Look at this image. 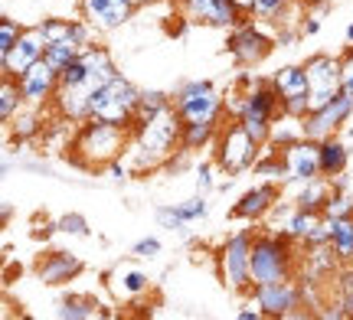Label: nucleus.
<instances>
[{
  "mask_svg": "<svg viewBox=\"0 0 353 320\" xmlns=\"http://www.w3.org/2000/svg\"><path fill=\"white\" fill-rule=\"evenodd\" d=\"M180 141H183V118L170 102L134 125L125 157L134 170H154V167L167 164L174 154H183Z\"/></svg>",
  "mask_w": 353,
  "mask_h": 320,
  "instance_id": "f257e3e1",
  "label": "nucleus"
},
{
  "mask_svg": "<svg viewBox=\"0 0 353 320\" xmlns=\"http://www.w3.org/2000/svg\"><path fill=\"white\" fill-rule=\"evenodd\" d=\"M128 144H131L128 128L88 118V121H82V128L76 131V138L69 144V160L82 170H105L112 160L128 154Z\"/></svg>",
  "mask_w": 353,
  "mask_h": 320,
  "instance_id": "f03ea898",
  "label": "nucleus"
},
{
  "mask_svg": "<svg viewBox=\"0 0 353 320\" xmlns=\"http://www.w3.org/2000/svg\"><path fill=\"white\" fill-rule=\"evenodd\" d=\"M226 111L236 118L259 144H268L272 125H275V118L281 115V98H278V92L272 89V82H252V85L239 95V102L226 105Z\"/></svg>",
  "mask_w": 353,
  "mask_h": 320,
  "instance_id": "7ed1b4c3",
  "label": "nucleus"
},
{
  "mask_svg": "<svg viewBox=\"0 0 353 320\" xmlns=\"http://www.w3.org/2000/svg\"><path fill=\"white\" fill-rule=\"evenodd\" d=\"M141 95L144 92L134 89L125 76H114L108 85L95 89V95H92V115L88 118H99V121L121 125V128L134 131L138 111H141Z\"/></svg>",
  "mask_w": 353,
  "mask_h": 320,
  "instance_id": "20e7f679",
  "label": "nucleus"
},
{
  "mask_svg": "<svg viewBox=\"0 0 353 320\" xmlns=\"http://www.w3.org/2000/svg\"><path fill=\"white\" fill-rule=\"evenodd\" d=\"M174 108L180 111L183 125H219L226 111V98L216 92L213 82H203V78H193V82H183L180 89L170 95Z\"/></svg>",
  "mask_w": 353,
  "mask_h": 320,
  "instance_id": "39448f33",
  "label": "nucleus"
},
{
  "mask_svg": "<svg viewBox=\"0 0 353 320\" xmlns=\"http://www.w3.org/2000/svg\"><path fill=\"white\" fill-rule=\"evenodd\" d=\"M294 271V252L285 232L278 235H255L252 239V288L255 284L288 281Z\"/></svg>",
  "mask_w": 353,
  "mask_h": 320,
  "instance_id": "423d86ee",
  "label": "nucleus"
},
{
  "mask_svg": "<svg viewBox=\"0 0 353 320\" xmlns=\"http://www.w3.org/2000/svg\"><path fill=\"white\" fill-rule=\"evenodd\" d=\"M259 157H262V144L255 141L252 134L242 128L236 118L226 121V128H219V134H216L213 160H216V167H219L223 173L239 177V173H245L249 167H255Z\"/></svg>",
  "mask_w": 353,
  "mask_h": 320,
  "instance_id": "0eeeda50",
  "label": "nucleus"
},
{
  "mask_svg": "<svg viewBox=\"0 0 353 320\" xmlns=\"http://www.w3.org/2000/svg\"><path fill=\"white\" fill-rule=\"evenodd\" d=\"M216 268L229 291H252V232H232L216 252Z\"/></svg>",
  "mask_w": 353,
  "mask_h": 320,
  "instance_id": "6e6552de",
  "label": "nucleus"
},
{
  "mask_svg": "<svg viewBox=\"0 0 353 320\" xmlns=\"http://www.w3.org/2000/svg\"><path fill=\"white\" fill-rule=\"evenodd\" d=\"M307 69V105L311 111H317L321 105H327L334 95H341V56H327V52H314L311 59H304Z\"/></svg>",
  "mask_w": 353,
  "mask_h": 320,
  "instance_id": "1a4fd4ad",
  "label": "nucleus"
},
{
  "mask_svg": "<svg viewBox=\"0 0 353 320\" xmlns=\"http://www.w3.org/2000/svg\"><path fill=\"white\" fill-rule=\"evenodd\" d=\"M174 10L187 23H200V26L232 30V26L242 23V13L232 0H174Z\"/></svg>",
  "mask_w": 353,
  "mask_h": 320,
  "instance_id": "9d476101",
  "label": "nucleus"
},
{
  "mask_svg": "<svg viewBox=\"0 0 353 320\" xmlns=\"http://www.w3.org/2000/svg\"><path fill=\"white\" fill-rule=\"evenodd\" d=\"M255 308L262 310L265 317H298V308L304 301L301 284L288 281H272V284H255L252 288Z\"/></svg>",
  "mask_w": 353,
  "mask_h": 320,
  "instance_id": "9b49d317",
  "label": "nucleus"
},
{
  "mask_svg": "<svg viewBox=\"0 0 353 320\" xmlns=\"http://www.w3.org/2000/svg\"><path fill=\"white\" fill-rule=\"evenodd\" d=\"M268 82H272V89H275L278 98H281V111L298 115V118H304L311 111V105H307L311 85H307V69H304V63L301 65H281Z\"/></svg>",
  "mask_w": 353,
  "mask_h": 320,
  "instance_id": "f8f14e48",
  "label": "nucleus"
},
{
  "mask_svg": "<svg viewBox=\"0 0 353 320\" xmlns=\"http://www.w3.org/2000/svg\"><path fill=\"white\" fill-rule=\"evenodd\" d=\"M350 115H353V95H347V92L341 89V95H334L327 105H321L317 111H307V115H304V138H311V141L334 138V134L347 125Z\"/></svg>",
  "mask_w": 353,
  "mask_h": 320,
  "instance_id": "ddd939ff",
  "label": "nucleus"
},
{
  "mask_svg": "<svg viewBox=\"0 0 353 320\" xmlns=\"http://www.w3.org/2000/svg\"><path fill=\"white\" fill-rule=\"evenodd\" d=\"M275 50V39L262 33L259 23H249L242 20L239 26H232L229 33V56L239 65H259L262 59H268V52Z\"/></svg>",
  "mask_w": 353,
  "mask_h": 320,
  "instance_id": "4468645a",
  "label": "nucleus"
},
{
  "mask_svg": "<svg viewBox=\"0 0 353 320\" xmlns=\"http://www.w3.org/2000/svg\"><path fill=\"white\" fill-rule=\"evenodd\" d=\"M46 50H50V43H46V36H43L39 23L26 26L23 33H20V39H17V46H13L7 56H0V76L20 78L30 65H37L39 59L46 56Z\"/></svg>",
  "mask_w": 353,
  "mask_h": 320,
  "instance_id": "2eb2a0df",
  "label": "nucleus"
},
{
  "mask_svg": "<svg viewBox=\"0 0 353 320\" xmlns=\"http://www.w3.org/2000/svg\"><path fill=\"white\" fill-rule=\"evenodd\" d=\"M281 157H285V170H288L285 183H291V186H304L311 180L324 177L321 173V144L311 138H301V141L281 147Z\"/></svg>",
  "mask_w": 353,
  "mask_h": 320,
  "instance_id": "dca6fc26",
  "label": "nucleus"
},
{
  "mask_svg": "<svg viewBox=\"0 0 353 320\" xmlns=\"http://www.w3.org/2000/svg\"><path fill=\"white\" fill-rule=\"evenodd\" d=\"M17 82H20V92H23L26 108H46V105L56 98V89H59V72H56V69L46 63V56H43V59H39L37 65H30Z\"/></svg>",
  "mask_w": 353,
  "mask_h": 320,
  "instance_id": "f3484780",
  "label": "nucleus"
},
{
  "mask_svg": "<svg viewBox=\"0 0 353 320\" xmlns=\"http://www.w3.org/2000/svg\"><path fill=\"white\" fill-rule=\"evenodd\" d=\"M108 291L118 304H134L141 297L151 291V278H148V271H141L138 265H114L112 275H108Z\"/></svg>",
  "mask_w": 353,
  "mask_h": 320,
  "instance_id": "a211bd4d",
  "label": "nucleus"
},
{
  "mask_svg": "<svg viewBox=\"0 0 353 320\" xmlns=\"http://www.w3.org/2000/svg\"><path fill=\"white\" fill-rule=\"evenodd\" d=\"M79 7H82V17L92 20L101 33L121 30L131 20V13L138 10L131 0H79Z\"/></svg>",
  "mask_w": 353,
  "mask_h": 320,
  "instance_id": "6ab92c4d",
  "label": "nucleus"
},
{
  "mask_svg": "<svg viewBox=\"0 0 353 320\" xmlns=\"http://www.w3.org/2000/svg\"><path fill=\"white\" fill-rule=\"evenodd\" d=\"M278 196L281 190L275 186V180H265L252 190H245L239 196V203L232 206V219H242V222H259L262 216H268L278 206Z\"/></svg>",
  "mask_w": 353,
  "mask_h": 320,
  "instance_id": "aec40b11",
  "label": "nucleus"
},
{
  "mask_svg": "<svg viewBox=\"0 0 353 320\" xmlns=\"http://www.w3.org/2000/svg\"><path fill=\"white\" fill-rule=\"evenodd\" d=\"M82 271V258L72 252H50L37 262V281H43L46 288H59V284L72 281Z\"/></svg>",
  "mask_w": 353,
  "mask_h": 320,
  "instance_id": "412c9836",
  "label": "nucleus"
},
{
  "mask_svg": "<svg viewBox=\"0 0 353 320\" xmlns=\"http://www.w3.org/2000/svg\"><path fill=\"white\" fill-rule=\"evenodd\" d=\"M82 59H85L88 65V82H92V89H101V85H108L114 76H121L118 72V65H114L112 52L105 50V46H88V50H82Z\"/></svg>",
  "mask_w": 353,
  "mask_h": 320,
  "instance_id": "4be33fe9",
  "label": "nucleus"
},
{
  "mask_svg": "<svg viewBox=\"0 0 353 320\" xmlns=\"http://www.w3.org/2000/svg\"><path fill=\"white\" fill-rule=\"evenodd\" d=\"M321 219H324V213H314V209H291L288 219H285V235H288L291 242L298 245H307L311 242V235L317 232V226H321Z\"/></svg>",
  "mask_w": 353,
  "mask_h": 320,
  "instance_id": "5701e85b",
  "label": "nucleus"
},
{
  "mask_svg": "<svg viewBox=\"0 0 353 320\" xmlns=\"http://www.w3.org/2000/svg\"><path fill=\"white\" fill-rule=\"evenodd\" d=\"M321 144V173L327 180L341 177V173H347V160H350V151H347V144L334 134V138H324Z\"/></svg>",
  "mask_w": 353,
  "mask_h": 320,
  "instance_id": "b1692460",
  "label": "nucleus"
},
{
  "mask_svg": "<svg viewBox=\"0 0 353 320\" xmlns=\"http://www.w3.org/2000/svg\"><path fill=\"white\" fill-rule=\"evenodd\" d=\"M330 193H334V183H330L327 177H317V180H311V183L298 186L294 206H298V209H314V213H321L324 203L330 200Z\"/></svg>",
  "mask_w": 353,
  "mask_h": 320,
  "instance_id": "393cba45",
  "label": "nucleus"
},
{
  "mask_svg": "<svg viewBox=\"0 0 353 320\" xmlns=\"http://www.w3.org/2000/svg\"><path fill=\"white\" fill-rule=\"evenodd\" d=\"M301 138H304V118L281 111V115L275 118V125H272V138H268V144H275L278 151H281V147L301 141Z\"/></svg>",
  "mask_w": 353,
  "mask_h": 320,
  "instance_id": "a878e982",
  "label": "nucleus"
},
{
  "mask_svg": "<svg viewBox=\"0 0 353 320\" xmlns=\"http://www.w3.org/2000/svg\"><path fill=\"white\" fill-rule=\"evenodd\" d=\"M20 108H26L23 92H20V82H17L13 76H0V121H3V125H10Z\"/></svg>",
  "mask_w": 353,
  "mask_h": 320,
  "instance_id": "bb28decb",
  "label": "nucleus"
},
{
  "mask_svg": "<svg viewBox=\"0 0 353 320\" xmlns=\"http://www.w3.org/2000/svg\"><path fill=\"white\" fill-rule=\"evenodd\" d=\"M56 317L63 320H95V317H105V310H101L99 301H92V297H65L63 304L56 308Z\"/></svg>",
  "mask_w": 353,
  "mask_h": 320,
  "instance_id": "cd10ccee",
  "label": "nucleus"
},
{
  "mask_svg": "<svg viewBox=\"0 0 353 320\" xmlns=\"http://www.w3.org/2000/svg\"><path fill=\"white\" fill-rule=\"evenodd\" d=\"M330 252L337 262H353V216L350 219H334V232H330Z\"/></svg>",
  "mask_w": 353,
  "mask_h": 320,
  "instance_id": "c85d7f7f",
  "label": "nucleus"
},
{
  "mask_svg": "<svg viewBox=\"0 0 353 320\" xmlns=\"http://www.w3.org/2000/svg\"><path fill=\"white\" fill-rule=\"evenodd\" d=\"M216 134H219V125H183V154L187 151H200L206 144H216Z\"/></svg>",
  "mask_w": 353,
  "mask_h": 320,
  "instance_id": "c756f323",
  "label": "nucleus"
},
{
  "mask_svg": "<svg viewBox=\"0 0 353 320\" xmlns=\"http://www.w3.org/2000/svg\"><path fill=\"white\" fill-rule=\"evenodd\" d=\"M10 134H13V141H30V138H37L39 134V108H20L17 111V118H13L10 125Z\"/></svg>",
  "mask_w": 353,
  "mask_h": 320,
  "instance_id": "7c9ffc66",
  "label": "nucleus"
},
{
  "mask_svg": "<svg viewBox=\"0 0 353 320\" xmlns=\"http://www.w3.org/2000/svg\"><path fill=\"white\" fill-rule=\"evenodd\" d=\"M79 56H82V46H79L76 39H63V43H50V50H46V63L56 69V72H63L69 63H76Z\"/></svg>",
  "mask_w": 353,
  "mask_h": 320,
  "instance_id": "2f4dec72",
  "label": "nucleus"
},
{
  "mask_svg": "<svg viewBox=\"0 0 353 320\" xmlns=\"http://www.w3.org/2000/svg\"><path fill=\"white\" fill-rule=\"evenodd\" d=\"M321 213H324L327 219H350L353 216V196L350 193H343V190H334Z\"/></svg>",
  "mask_w": 353,
  "mask_h": 320,
  "instance_id": "473e14b6",
  "label": "nucleus"
},
{
  "mask_svg": "<svg viewBox=\"0 0 353 320\" xmlns=\"http://www.w3.org/2000/svg\"><path fill=\"white\" fill-rule=\"evenodd\" d=\"M59 85H65V89H76V85H92L88 82V65H85V59L79 56L76 63H69L59 72Z\"/></svg>",
  "mask_w": 353,
  "mask_h": 320,
  "instance_id": "72a5a7b5",
  "label": "nucleus"
},
{
  "mask_svg": "<svg viewBox=\"0 0 353 320\" xmlns=\"http://www.w3.org/2000/svg\"><path fill=\"white\" fill-rule=\"evenodd\" d=\"M176 209H180V216H183V222H200L206 213H210V203H206V196L203 193H196V196H190L187 203H176Z\"/></svg>",
  "mask_w": 353,
  "mask_h": 320,
  "instance_id": "f704fd0d",
  "label": "nucleus"
},
{
  "mask_svg": "<svg viewBox=\"0 0 353 320\" xmlns=\"http://www.w3.org/2000/svg\"><path fill=\"white\" fill-rule=\"evenodd\" d=\"M288 7H291V0H255L252 17L278 23V17H285V10H288Z\"/></svg>",
  "mask_w": 353,
  "mask_h": 320,
  "instance_id": "c9c22d12",
  "label": "nucleus"
},
{
  "mask_svg": "<svg viewBox=\"0 0 353 320\" xmlns=\"http://www.w3.org/2000/svg\"><path fill=\"white\" fill-rule=\"evenodd\" d=\"M39 30H43V36H46V43H63V39H72V20H43L39 23Z\"/></svg>",
  "mask_w": 353,
  "mask_h": 320,
  "instance_id": "e433bc0d",
  "label": "nucleus"
},
{
  "mask_svg": "<svg viewBox=\"0 0 353 320\" xmlns=\"http://www.w3.org/2000/svg\"><path fill=\"white\" fill-rule=\"evenodd\" d=\"M23 33V26L10 20V17H0V56H7V52L17 46V39Z\"/></svg>",
  "mask_w": 353,
  "mask_h": 320,
  "instance_id": "4c0bfd02",
  "label": "nucleus"
},
{
  "mask_svg": "<svg viewBox=\"0 0 353 320\" xmlns=\"http://www.w3.org/2000/svg\"><path fill=\"white\" fill-rule=\"evenodd\" d=\"M157 222H161V229H170V232H183L187 229V222L180 216V209L176 206H157Z\"/></svg>",
  "mask_w": 353,
  "mask_h": 320,
  "instance_id": "58836bf2",
  "label": "nucleus"
},
{
  "mask_svg": "<svg viewBox=\"0 0 353 320\" xmlns=\"http://www.w3.org/2000/svg\"><path fill=\"white\" fill-rule=\"evenodd\" d=\"M56 232H63V235H88V222H85V216H79V213H65V216L56 222Z\"/></svg>",
  "mask_w": 353,
  "mask_h": 320,
  "instance_id": "ea45409f",
  "label": "nucleus"
},
{
  "mask_svg": "<svg viewBox=\"0 0 353 320\" xmlns=\"http://www.w3.org/2000/svg\"><path fill=\"white\" fill-rule=\"evenodd\" d=\"M164 105H170V95H164V92H144V95H141L138 121L141 118H148V115H154V111H161Z\"/></svg>",
  "mask_w": 353,
  "mask_h": 320,
  "instance_id": "a19ab883",
  "label": "nucleus"
},
{
  "mask_svg": "<svg viewBox=\"0 0 353 320\" xmlns=\"http://www.w3.org/2000/svg\"><path fill=\"white\" fill-rule=\"evenodd\" d=\"M161 252H164V248H161V242H157L154 235H151V239H141V242H134V248H131V255L141 258V262H154Z\"/></svg>",
  "mask_w": 353,
  "mask_h": 320,
  "instance_id": "79ce46f5",
  "label": "nucleus"
},
{
  "mask_svg": "<svg viewBox=\"0 0 353 320\" xmlns=\"http://www.w3.org/2000/svg\"><path fill=\"white\" fill-rule=\"evenodd\" d=\"M213 170H216V160H213V164H200L196 170H193V180H196V193H203V196H206V193L216 186Z\"/></svg>",
  "mask_w": 353,
  "mask_h": 320,
  "instance_id": "37998d69",
  "label": "nucleus"
},
{
  "mask_svg": "<svg viewBox=\"0 0 353 320\" xmlns=\"http://www.w3.org/2000/svg\"><path fill=\"white\" fill-rule=\"evenodd\" d=\"M341 89L353 95V46L341 52Z\"/></svg>",
  "mask_w": 353,
  "mask_h": 320,
  "instance_id": "c03bdc74",
  "label": "nucleus"
},
{
  "mask_svg": "<svg viewBox=\"0 0 353 320\" xmlns=\"http://www.w3.org/2000/svg\"><path fill=\"white\" fill-rule=\"evenodd\" d=\"M105 170H108V177H112L114 183H125V180H128V167L121 164V157H118V160H112Z\"/></svg>",
  "mask_w": 353,
  "mask_h": 320,
  "instance_id": "a18cd8bd",
  "label": "nucleus"
},
{
  "mask_svg": "<svg viewBox=\"0 0 353 320\" xmlns=\"http://www.w3.org/2000/svg\"><path fill=\"white\" fill-rule=\"evenodd\" d=\"M301 33H304V36H317V33H321V20H317L314 13H307V17H304Z\"/></svg>",
  "mask_w": 353,
  "mask_h": 320,
  "instance_id": "49530a36",
  "label": "nucleus"
},
{
  "mask_svg": "<svg viewBox=\"0 0 353 320\" xmlns=\"http://www.w3.org/2000/svg\"><path fill=\"white\" fill-rule=\"evenodd\" d=\"M259 317H265L262 310H249V308H242V310H239V320H259Z\"/></svg>",
  "mask_w": 353,
  "mask_h": 320,
  "instance_id": "de8ad7c7",
  "label": "nucleus"
},
{
  "mask_svg": "<svg viewBox=\"0 0 353 320\" xmlns=\"http://www.w3.org/2000/svg\"><path fill=\"white\" fill-rule=\"evenodd\" d=\"M236 7H239V13L245 17V13H252V7H255V0H232Z\"/></svg>",
  "mask_w": 353,
  "mask_h": 320,
  "instance_id": "09e8293b",
  "label": "nucleus"
},
{
  "mask_svg": "<svg viewBox=\"0 0 353 320\" xmlns=\"http://www.w3.org/2000/svg\"><path fill=\"white\" fill-rule=\"evenodd\" d=\"M343 36H347V46H353V23H347V33H343Z\"/></svg>",
  "mask_w": 353,
  "mask_h": 320,
  "instance_id": "8fccbe9b",
  "label": "nucleus"
},
{
  "mask_svg": "<svg viewBox=\"0 0 353 320\" xmlns=\"http://www.w3.org/2000/svg\"><path fill=\"white\" fill-rule=\"evenodd\" d=\"M134 7H148V3H154V0H131Z\"/></svg>",
  "mask_w": 353,
  "mask_h": 320,
  "instance_id": "3c124183",
  "label": "nucleus"
},
{
  "mask_svg": "<svg viewBox=\"0 0 353 320\" xmlns=\"http://www.w3.org/2000/svg\"><path fill=\"white\" fill-rule=\"evenodd\" d=\"M304 3H324V0H304Z\"/></svg>",
  "mask_w": 353,
  "mask_h": 320,
  "instance_id": "603ef678",
  "label": "nucleus"
}]
</instances>
